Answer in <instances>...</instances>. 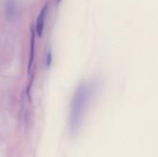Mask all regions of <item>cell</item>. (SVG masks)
I'll use <instances>...</instances> for the list:
<instances>
[{
    "mask_svg": "<svg viewBox=\"0 0 158 157\" xmlns=\"http://www.w3.org/2000/svg\"><path fill=\"white\" fill-rule=\"evenodd\" d=\"M50 61H51V54L49 53L48 54V56H47V66L50 65Z\"/></svg>",
    "mask_w": 158,
    "mask_h": 157,
    "instance_id": "obj_5",
    "label": "cell"
},
{
    "mask_svg": "<svg viewBox=\"0 0 158 157\" xmlns=\"http://www.w3.org/2000/svg\"><path fill=\"white\" fill-rule=\"evenodd\" d=\"M16 11V6H15V4L13 1L9 0L7 2V5H6V16L7 18H11L14 16V13Z\"/></svg>",
    "mask_w": 158,
    "mask_h": 157,
    "instance_id": "obj_4",
    "label": "cell"
},
{
    "mask_svg": "<svg viewBox=\"0 0 158 157\" xmlns=\"http://www.w3.org/2000/svg\"><path fill=\"white\" fill-rule=\"evenodd\" d=\"M60 1H61V0H57V2H60Z\"/></svg>",
    "mask_w": 158,
    "mask_h": 157,
    "instance_id": "obj_6",
    "label": "cell"
},
{
    "mask_svg": "<svg viewBox=\"0 0 158 157\" xmlns=\"http://www.w3.org/2000/svg\"><path fill=\"white\" fill-rule=\"evenodd\" d=\"M34 36H35V33H34V31L33 29H31V57H30V63H29V70H31V65H32V62H33V56H34Z\"/></svg>",
    "mask_w": 158,
    "mask_h": 157,
    "instance_id": "obj_3",
    "label": "cell"
},
{
    "mask_svg": "<svg viewBox=\"0 0 158 157\" xmlns=\"http://www.w3.org/2000/svg\"><path fill=\"white\" fill-rule=\"evenodd\" d=\"M47 7H48V5L47 3L43 6V8L41 9L40 11V14L38 16V19H37V21H36V33L39 37L42 36V33H43V31H44V20H45V16H46V11H47Z\"/></svg>",
    "mask_w": 158,
    "mask_h": 157,
    "instance_id": "obj_2",
    "label": "cell"
},
{
    "mask_svg": "<svg viewBox=\"0 0 158 157\" xmlns=\"http://www.w3.org/2000/svg\"><path fill=\"white\" fill-rule=\"evenodd\" d=\"M91 95V89L88 85L83 84L78 88L76 91L70 108V117H69V129L72 133L78 131L83 113L85 111L86 105L88 104V99Z\"/></svg>",
    "mask_w": 158,
    "mask_h": 157,
    "instance_id": "obj_1",
    "label": "cell"
}]
</instances>
